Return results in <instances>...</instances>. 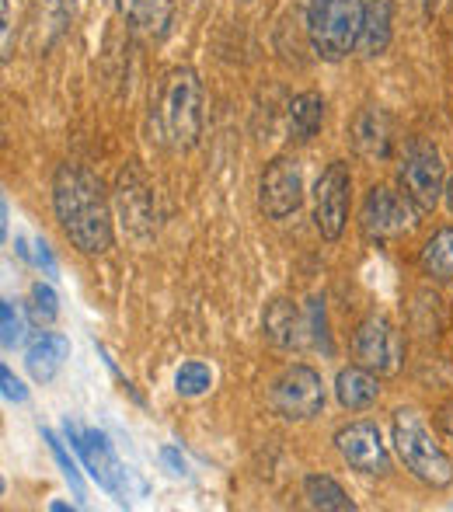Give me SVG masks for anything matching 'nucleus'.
Masks as SVG:
<instances>
[{
    "label": "nucleus",
    "mask_w": 453,
    "mask_h": 512,
    "mask_svg": "<svg viewBox=\"0 0 453 512\" xmlns=\"http://www.w3.org/2000/svg\"><path fill=\"white\" fill-rule=\"evenodd\" d=\"M335 398H339L342 408L349 411H366L377 405L380 398V384H377V373L366 370V366H345L335 377Z\"/></svg>",
    "instance_id": "19"
},
{
    "label": "nucleus",
    "mask_w": 453,
    "mask_h": 512,
    "mask_svg": "<svg viewBox=\"0 0 453 512\" xmlns=\"http://www.w3.org/2000/svg\"><path fill=\"white\" fill-rule=\"evenodd\" d=\"M352 356H356L359 366L373 370L377 377H391V373L401 370V359H405L401 331L384 314L363 317L356 335H352Z\"/></svg>",
    "instance_id": "7"
},
{
    "label": "nucleus",
    "mask_w": 453,
    "mask_h": 512,
    "mask_svg": "<svg viewBox=\"0 0 453 512\" xmlns=\"http://www.w3.org/2000/svg\"><path fill=\"white\" fill-rule=\"evenodd\" d=\"M32 262L39 265L42 272H46V276H56V269H60V265H56V258H53V251H49V244L46 241H35L32 244Z\"/></svg>",
    "instance_id": "30"
},
{
    "label": "nucleus",
    "mask_w": 453,
    "mask_h": 512,
    "mask_svg": "<svg viewBox=\"0 0 453 512\" xmlns=\"http://www.w3.org/2000/svg\"><path fill=\"white\" fill-rule=\"evenodd\" d=\"M53 209L67 241L81 255H105L112 248V209L95 171L84 164H60L53 175Z\"/></svg>",
    "instance_id": "1"
},
{
    "label": "nucleus",
    "mask_w": 453,
    "mask_h": 512,
    "mask_svg": "<svg viewBox=\"0 0 453 512\" xmlns=\"http://www.w3.org/2000/svg\"><path fill=\"white\" fill-rule=\"evenodd\" d=\"M63 429H67V439L77 450V457H81V464L88 467V474L98 481V488H105L112 499L126 502V471H122V464H119V457H115L109 439H105L98 429H84V425L70 422V418Z\"/></svg>",
    "instance_id": "8"
},
{
    "label": "nucleus",
    "mask_w": 453,
    "mask_h": 512,
    "mask_svg": "<svg viewBox=\"0 0 453 512\" xmlns=\"http://www.w3.org/2000/svg\"><path fill=\"white\" fill-rule=\"evenodd\" d=\"M7 220H11V206H7V199H0V234L7 237Z\"/></svg>",
    "instance_id": "33"
},
{
    "label": "nucleus",
    "mask_w": 453,
    "mask_h": 512,
    "mask_svg": "<svg viewBox=\"0 0 453 512\" xmlns=\"http://www.w3.org/2000/svg\"><path fill=\"white\" fill-rule=\"evenodd\" d=\"M447 206H450V213H453V178H450V185H447Z\"/></svg>",
    "instance_id": "34"
},
{
    "label": "nucleus",
    "mask_w": 453,
    "mask_h": 512,
    "mask_svg": "<svg viewBox=\"0 0 453 512\" xmlns=\"http://www.w3.org/2000/svg\"><path fill=\"white\" fill-rule=\"evenodd\" d=\"M394 450L412 478H419L429 488H447L453 481V460L433 439L429 425L412 408L394 411Z\"/></svg>",
    "instance_id": "3"
},
{
    "label": "nucleus",
    "mask_w": 453,
    "mask_h": 512,
    "mask_svg": "<svg viewBox=\"0 0 453 512\" xmlns=\"http://www.w3.org/2000/svg\"><path fill=\"white\" fill-rule=\"evenodd\" d=\"M67 356H70V338L60 335V331H42V335L28 345L25 366H28V373H32V380L49 384V380L60 373V366Z\"/></svg>",
    "instance_id": "18"
},
{
    "label": "nucleus",
    "mask_w": 453,
    "mask_h": 512,
    "mask_svg": "<svg viewBox=\"0 0 453 512\" xmlns=\"http://www.w3.org/2000/svg\"><path fill=\"white\" fill-rule=\"evenodd\" d=\"M269 408L286 422H307L325 408V384L321 373L304 363H293L269 384Z\"/></svg>",
    "instance_id": "5"
},
{
    "label": "nucleus",
    "mask_w": 453,
    "mask_h": 512,
    "mask_svg": "<svg viewBox=\"0 0 453 512\" xmlns=\"http://www.w3.org/2000/svg\"><path fill=\"white\" fill-rule=\"evenodd\" d=\"M265 338L279 349H304L307 335H311V324H307V314H300V307L293 300H272L269 310H265Z\"/></svg>",
    "instance_id": "15"
},
{
    "label": "nucleus",
    "mask_w": 453,
    "mask_h": 512,
    "mask_svg": "<svg viewBox=\"0 0 453 512\" xmlns=\"http://www.w3.org/2000/svg\"><path fill=\"white\" fill-rule=\"evenodd\" d=\"M304 499L311 509H325V512H352L356 502L345 495V488L328 474H307L304 478Z\"/></svg>",
    "instance_id": "22"
},
{
    "label": "nucleus",
    "mask_w": 453,
    "mask_h": 512,
    "mask_svg": "<svg viewBox=\"0 0 453 512\" xmlns=\"http://www.w3.org/2000/svg\"><path fill=\"white\" fill-rule=\"evenodd\" d=\"M42 439H46V443H49V450H53L56 464H60L63 478L70 481V488H74V495H77V499H84V481H81V471H77V464H74V457H70V453H67V446L60 443V436H56L53 429H42Z\"/></svg>",
    "instance_id": "26"
},
{
    "label": "nucleus",
    "mask_w": 453,
    "mask_h": 512,
    "mask_svg": "<svg viewBox=\"0 0 453 512\" xmlns=\"http://www.w3.org/2000/svg\"><path fill=\"white\" fill-rule=\"evenodd\" d=\"M391 25H394V0H363L356 53L366 56V60L384 53L391 46Z\"/></svg>",
    "instance_id": "16"
},
{
    "label": "nucleus",
    "mask_w": 453,
    "mask_h": 512,
    "mask_svg": "<svg viewBox=\"0 0 453 512\" xmlns=\"http://www.w3.org/2000/svg\"><path fill=\"white\" fill-rule=\"evenodd\" d=\"M119 209H122V223L133 230L136 237H143L154 223V192H150V182L136 164L119 171Z\"/></svg>",
    "instance_id": "13"
},
{
    "label": "nucleus",
    "mask_w": 453,
    "mask_h": 512,
    "mask_svg": "<svg viewBox=\"0 0 453 512\" xmlns=\"http://www.w3.org/2000/svg\"><path fill=\"white\" fill-rule=\"evenodd\" d=\"M119 14L129 21L133 32L147 35V39H161L175 21V4L171 0H119Z\"/></svg>",
    "instance_id": "17"
},
{
    "label": "nucleus",
    "mask_w": 453,
    "mask_h": 512,
    "mask_svg": "<svg viewBox=\"0 0 453 512\" xmlns=\"http://www.w3.org/2000/svg\"><path fill=\"white\" fill-rule=\"evenodd\" d=\"M0 384H4V401H11V405H25L28 401V391H25V384H21L18 377H14L11 370H0Z\"/></svg>",
    "instance_id": "28"
},
{
    "label": "nucleus",
    "mask_w": 453,
    "mask_h": 512,
    "mask_svg": "<svg viewBox=\"0 0 453 512\" xmlns=\"http://www.w3.org/2000/svg\"><path fill=\"white\" fill-rule=\"evenodd\" d=\"M70 14L74 4L70 0H35V21H32V46L35 49H49L60 32L70 25Z\"/></svg>",
    "instance_id": "20"
},
{
    "label": "nucleus",
    "mask_w": 453,
    "mask_h": 512,
    "mask_svg": "<svg viewBox=\"0 0 453 512\" xmlns=\"http://www.w3.org/2000/svg\"><path fill=\"white\" fill-rule=\"evenodd\" d=\"M210 387H213V370L203 363V359H189V363L178 366L175 391L182 394V398H203Z\"/></svg>",
    "instance_id": "24"
},
{
    "label": "nucleus",
    "mask_w": 453,
    "mask_h": 512,
    "mask_svg": "<svg viewBox=\"0 0 453 512\" xmlns=\"http://www.w3.org/2000/svg\"><path fill=\"white\" fill-rule=\"evenodd\" d=\"M363 0H307V39L314 53L328 63H339L356 49Z\"/></svg>",
    "instance_id": "4"
},
{
    "label": "nucleus",
    "mask_w": 453,
    "mask_h": 512,
    "mask_svg": "<svg viewBox=\"0 0 453 512\" xmlns=\"http://www.w3.org/2000/svg\"><path fill=\"white\" fill-rule=\"evenodd\" d=\"M28 314L35 324H53L60 317V297L49 283H35L28 293Z\"/></svg>",
    "instance_id": "25"
},
{
    "label": "nucleus",
    "mask_w": 453,
    "mask_h": 512,
    "mask_svg": "<svg viewBox=\"0 0 453 512\" xmlns=\"http://www.w3.org/2000/svg\"><path fill=\"white\" fill-rule=\"evenodd\" d=\"M352 203V171L345 161H335L325 168V175L314 185V227L325 241H339L345 223H349Z\"/></svg>",
    "instance_id": "9"
},
{
    "label": "nucleus",
    "mask_w": 453,
    "mask_h": 512,
    "mask_svg": "<svg viewBox=\"0 0 453 512\" xmlns=\"http://www.w3.org/2000/svg\"><path fill=\"white\" fill-rule=\"evenodd\" d=\"M325 122V98L314 95V91H304L290 102V136L297 143L314 140V133Z\"/></svg>",
    "instance_id": "21"
},
{
    "label": "nucleus",
    "mask_w": 453,
    "mask_h": 512,
    "mask_svg": "<svg viewBox=\"0 0 453 512\" xmlns=\"http://www.w3.org/2000/svg\"><path fill=\"white\" fill-rule=\"evenodd\" d=\"M154 122L171 150H192L203 136V84L189 67L164 74L154 98Z\"/></svg>",
    "instance_id": "2"
},
{
    "label": "nucleus",
    "mask_w": 453,
    "mask_h": 512,
    "mask_svg": "<svg viewBox=\"0 0 453 512\" xmlns=\"http://www.w3.org/2000/svg\"><path fill=\"white\" fill-rule=\"evenodd\" d=\"M0 32H4V63L11 60V53H14V42H11V4H7V0H0Z\"/></svg>",
    "instance_id": "31"
},
{
    "label": "nucleus",
    "mask_w": 453,
    "mask_h": 512,
    "mask_svg": "<svg viewBox=\"0 0 453 512\" xmlns=\"http://www.w3.org/2000/svg\"><path fill=\"white\" fill-rule=\"evenodd\" d=\"M419 213L422 209L405 196V192H394L387 185H377L370 189L363 203V234L373 237V241H391V237H401L419 223Z\"/></svg>",
    "instance_id": "10"
},
{
    "label": "nucleus",
    "mask_w": 453,
    "mask_h": 512,
    "mask_svg": "<svg viewBox=\"0 0 453 512\" xmlns=\"http://www.w3.org/2000/svg\"><path fill=\"white\" fill-rule=\"evenodd\" d=\"M304 203V175H300L297 161H286V157H276V161L265 164L262 182H258V206L269 220H286L293 216Z\"/></svg>",
    "instance_id": "11"
},
{
    "label": "nucleus",
    "mask_w": 453,
    "mask_h": 512,
    "mask_svg": "<svg viewBox=\"0 0 453 512\" xmlns=\"http://www.w3.org/2000/svg\"><path fill=\"white\" fill-rule=\"evenodd\" d=\"M335 450L352 471L373 474V478H384L391 474V457H387V446L380 439V429L373 422H349L335 432Z\"/></svg>",
    "instance_id": "12"
},
{
    "label": "nucleus",
    "mask_w": 453,
    "mask_h": 512,
    "mask_svg": "<svg viewBox=\"0 0 453 512\" xmlns=\"http://www.w3.org/2000/svg\"><path fill=\"white\" fill-rule=\"evenodd\" d=\"M398 182H401V192H405L422 213L436 209L440 196H447V189H443L440 150L429 140H408L405 154H401V164H398Z\"/></svg>",
    "instance_id": "6"
},
{
    "label": "nucleus",
    "mask_w": 453,
    "mask_h": 512,
    "mask_svg": "<svg viewBox=\"0 0 453 512\" xmlns=\"http://www.w3.org/2000/svg\"><path fill=\"white\" fill-rule=\"evenodd\" d=\"M436 422H440L443 436H447L450 443H453V401H450V405H443V408H440V415H436Z\"/></svg>",
    "instance_id": "32"
},
{
    "label": "nucleus",
    "mask_w": 453,
    "mask_h": 512,
    "mask_svg": "<svg viewBox=\"0 0 453 512\" xmlns=\"http://www.w3.org/2000/svg\"><path fill=\"white\" fill-rule=\"evenodd\" d=\"M422 272L433 279H453V227L436 230L419 255Z\"/></svg>",
    "instance_id": "23"
},
{
    "label": "nucleus",
    "mask_w": 453,
    "mask_h": 512,
    "mask_svg": "<svg viewBox=\"0 0 453 512\" xmlns=\"http://www.w3.org/2000/svg\"><path fill=\"white\" fill-rule=\"evenodd\" d=\"M352 147L366 161H387L394 147V122L384 108H363L352 122Z\"/></svg>",
    "instance_id": "14"
},
{
    "label": "nucleus",
    "mask_w": 453,
    "mask_h": 512,
    "mask_svg": "<svg viewBox=\"0 0 453 512\" xmlns=\"http://www.w3.org/2000/svg\"><path fill=\"white\" fill-rule=\"evenodd\" d=\"M161 464L168 467V474H175V478H182V474H189V467H185V457L178 453V446H161Z\"/></svg>",
    "instance_id": "29"
},
{
    "label": "nucleus",
    "mask_w": 453,
    "mask_h": 512,
    "mask_svg": "<svg viewBox=\"0 0 453 512\" xmlns=\"http://www.w3.org/2000/svg\"><path fill=\"white\" fill-rule=\"evenodd\" d=\"M0 324H4V349H18L21 345V317L11 300L0 304Z\"/></svg>",
    "instance_id": "27"
}]
</instances>
